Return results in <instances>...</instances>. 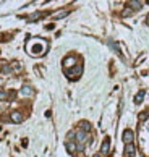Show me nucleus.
Wrapping results in <instances>:
<instances>
[{"label": "nucleus", "instance_id": "dca6fc26", "mask_svg": "<svg viewBox=\"0 0 149 157\" xmlns=\"http://www.w3.org/2000/svg\"><path fill=\"white\" fill-rule=\"evenodd\" d=\"M133 12H134V10H131V8H130V7H126V8H125V10H123V13H122V16H123V18H126V16H130V15H133Z\"/></svg>", "mask_w": 149, "mask_h": 157}, {"label": "nucleus", "instance_id": "1a4fd4ad", "mask_svg": "<svg viewBox=\"0 0 149 157\" xmlns=\"http://www.w3.org/2000/svg\"><path fill=\"white\" fill-rule=\"evenodd\" d=\"M68 15H70V12H68V10H58L57 13H54V15H52V18H54V20H62V18H67Z\"/></svg>", "mask_w": 149, "mask_h": 157}, {"label": "nucleus", "instance_id": "f8f14e48", "mask_svg": "<svg viewBox=\"0 0 149 157\" xmlns=\"http://www.w3.org/2000/svg\"><path fill=\"white\" fill-rule=\"evenodd\" d=\"M144 96H146V91H144V89L138 91L136 96H134V104H141V102H143V99H144Z\"/></svg>", "mask_w": 149, "mask_h": 157}, {"label": "nucleus", "instance_id": "aec40b11", "mask_svg": "<svg viewBox=\"0 0 149 157\" xmlns=\"http://www.w3.org/2000/svg\"><path fill=\"white\" fill-rule=\"evenodd\" d=\"M92 157H100V154H96V156H92Z\"/></svg>", "mask_w": 149, "mask_h": 157}, {"label": "nucleus", "instance_id": "39448f33", "mask_svg": "<svg viewBox=\"0 0 149 157\" xmlns=\"http://www.w3.org/2000/svg\"><path fill=\"white\" fill-rule=\"evenodd\" d=\"M134 154H136V148L133 143L125 144V157H134Z\"/></svg>", "mask_w": 149, "mask_h": 157}, {"label": "nucleus", "instance_id": "412c9836", "mask_svg": "<svg viewBox=\"0 0 149 157\" xmlns=\"http://www.w3.org/2000/svg\"><path fill=\"white\" fill-rule=\"evenodd\" d=\"M146 2H148V3H149V0H146Z\"/></svg>", "mask_w": 149, "mask_h": 157}, {"label": "nucleus", "instance_id": "4468645a", "mask_svg": "<svg viewBox=\"0 0 149 157\" xmlns=\"http://www.w3.org/2000/svg\"><path fill=\"white\" fill-rule=\"evenodd\" d=\"M79 130H83V131H86V133H89L91 131V123L89 122H79Z\"/></svg>", "mask_w": 149, "mask_h": 157}, {"label": "nucleus", "instance_id": "9d476101", "mask_svg": "<svg viewBox=\"0 0 149 157\" xmlns=\"http://www.w3.org/2000/svg\"><path fill=\"white\" fill-rule=\"evenodd\" d=\"M110 149V138H105L102 143V146H100V154H107Z\"/></svg>", "mask_w": 149, "mask_h": 157}, {"label": "nucleus", "instance_id": "6ab92c4d", "mask_svg": "<svg viewBox=\"0 0 149 157\" xmlns=\"http://www.w3.org/2000/svg\"><path fill=\"white\" fill-rule=\"evenodd\" d=\"M75 135H76L75 131H70V133L67 135V139H73V138H75Z\"/></svg>", "mask_w": 149, "mask_h": 157}, {"label": "nucleus", "instance_id": "f3484780", "mask_svg": "<svg viewBox=\"0 0 149 157\" xmlns=\"http://www.w3.org/2000/svg\"><path fill=\"white\" fill-rule=\"evenodd\" d=\"M7 97H8V93L7 91H0V101H5Z\"/></svg>", "mask_w": 149, "mask_h": 157}, {"label": "nucleus", "instance_id": "0eeeda50", "mask_svg": "<svg viewBox=\"0 0 149 157\" xmlns=\"http://www.w3.org/2000/svg\"><path fill=\"white\" fill-rule=\"evenodd\" d=\"M65 148H67V151L70 152V154H75V152L78 151V146H76V143L71 141V139H68V141L65 143Z\"/></svg>", "mask_w": 149, "mask_h": 157}, {"label": "nucleus", "instance_id": "423d86ee", "mask_svg": "<svg viewBox=\"0 0 149 157\" xmlns=\"http://www.w3.org/2000/svg\"><path fill=\"white\" fill-rule=\"evenodd\" d=\"M75 65H76V57L70 55V57H67V59H63V70H68V68L75 67Z\"/></svg>", "mask_w": 149, "mask_h": 157}, {"label": "nucleus", "instance_id": "ddd939ff", "mask_svg": "<svg viewBox=\"0 0 149 157\" xmlns=\"http://www.w3.org/2000/svg\"><path fill=\"white\" fill-rule=\"evenodd\" d=\"M128 7H130L131 10H136V12H138V10H141V7H143V5H141V2H140V0H130Z\"/></svg>", "mask_w": 149, "mask_h": 157}, {"label": "nucleus", "instance_id": "20e7f679", "mask_svg": "<svg viewBox=\"0 0 149 157\" xmlns=\"http://www.w3.org/2000/svg\"><path fill=\"white\" fill-rule=\"evenodd\" d=\"M122 139L125 144H130V143H134V131H131L130 128H126L122 135Z\"/></svg>", "mask_w": 149, "mask_h": 157}, {"label": "nucleus", "instance_id": "6e6552de", "mask_svg": "<svg viewBox=\"0 0 149 157\" xmlns=\"http://www.w3.org/2000/svg\"><path fill=\"white\" fill-rule=\"evenodd\" d=\"M10 120H12L13 123H21L23 122V114L21 112H12V114H10Z\"/></svg>", "mask_w": 149, "mask_h": 157}, {"label": "nucleus", "instance_id": "f257e3e1", "mask_svg": "<svg viewBox=\"0 0 149 157\" xmlns=\"http://www.w3.org/2000/svg\"><path fill=\"white\" fill-rule=\"evenodd\" d=\"M46 50H47V41L44 39H31L28 42V52L34 57L42 55Z\"/></svg>", "mask_w": 149, "mask_h": 157}, {"label": "nucleus", "instance_id": "f03ea898", "mask_svg": "<svg viewBox=\"0 0 149 157\" xmlns=\"http://www.w3.org/2000/svg\"><path fill=\"white\" fill-rule=\"evenodd\" d=\"M75 138H76V146H78V149H79V151H83V149H84L86 141H88V133L83 131V130H78L76 135H75Z\"/></svg>", "mask_w": 149, "mask_h": 157}, {"label": "nucleus", "instance_id": "7ed1b4c3", "mask_svg": "<svg viewBox=\"0 0 149 157\" xmlns=\"http://www.w3.org/2000/svg\"><path fill=\"white\" fill-rule=\"evenodd\" d=\"M81 73H83V67H81V65H75V67L65 70V75H67L68 78H71V80L79 78V75H81Z\"/></svg>", "mask_w": 149, "mask_h": 157}, {"label": "nucleus", "instance_id": "2eb2a0df", "mask_svg": "<svg viewBox=\"0 0 149 157\" xmlns=\"http://www.w3.org/2000/svg\"><path fill=\"white\" fill-rule=\"evenodd\" d=\"M42 16H46V13H33L31 16H28V21H36V20H41Z\"/></svg>", "mask_w": 149, "mask_h": 157}, {"label": "nucleus", "instance_id": "a211bd4d", "mask_svg": "<svg viewBox=\"0 0 149 157\" xmlns=\"http://www.w3.org/2000/svg\"><path fill=\"white\" fill-rule=\"evenodd\" d=\"M2 71H3V73H7V75H8V73H10V71H12V68H10V67H8V65H5V67H3V68H2Z\"/></svg>", "mask_w": 149, "mask_h": 157}, {"label": "nucleus", "instance_id": "9b49d317", "mask_svg": "<svg viewBox=\"0 0 149 157\" xmlns=\"http://www.w3.org/2000/svg\"><path fill=\"white\" fill-rule=\"evenodd\" d=\"M20 94H21L23 97H29V96L34 94V91H33V88H31V86H23L21 91H20Z\"/></svg>", "mask_w": 149, "mask_h": 157}]
</instances>
